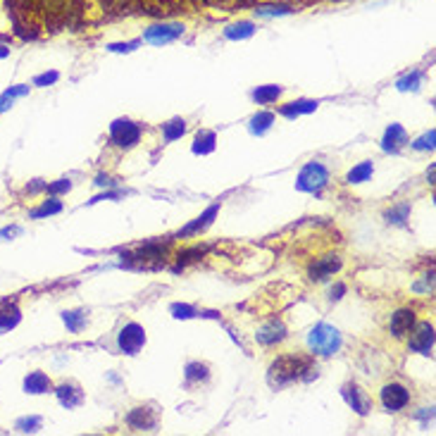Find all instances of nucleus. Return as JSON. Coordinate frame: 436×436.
<instances>
[{"mask_svg":"<svg viewBox=\"0 0 436 436\" xmlns=\"http://www.w3.org/2000/svg\"><path fill=\"white\" fill-rule=\"evenodd\" d=\"M303 372H318V367H313L308 360H300L295 355H284L269 370V382L272 384H287L293 379H300Z\"/></svg>","mask_w":436,"mask_h":436,"instance_id":"f257e3e1","label":"nucleus"},{"mask_svg":"<svg viewBox=\"0 0 436 436\" xmlns=\"http://www.w3.org/2000/svg\"><path fill=\"white\" fill-rule=\"evenodd\" d=\"M339 346H341V336L334 326L320 324L318 329H313V334H310V349L320 353V355H331L334 351H339Z\"/></svg>","mask_w":436,"mask_h":436,"instance_id":"f03ea898","label":"nucleus"},{"mask_svg":"<svg viewBox=\"0 0 436 436\" xmlns=\"http://www.w3.org/2000/svg\"><path fill=\"white\" fill-rule=\"evenodd\" d=\"M324 184H326V169L318 163L308 165L298 176V186L305 191H320Z\"/></svg>","mask_w":436,"mask_h":436,"instance_id":"7ed1b4c3","label":"nucleus"},{"mask_svg":"<svg viewBox=\"0 0 436 436\" xmlns=\"http://www.w3.org/2000/svg\"><path fill=\"white\" fill-rule=\"evenodd\" d=\"M408 401H410V393L401 384H388V386L382 388V403L386 410H401L408 406Z\"/></svg>","mask_w":436,"mask_h":436,"instance_id":"20e7f679","label":"nucleus"},{"mask_svg":"<svg viewBox=\"0 0 436 436\" xmlns=\"http://www.w3.org/2000/svg\"><path fill=\"white\" fill-rule=\"evenodd\" d=\"M432 346H434V329L432 324L422 322V324L415 326V331L410 334V349L422 353V355H429Z\"/></svg>","mask_w":436,"mask_h":436,"instance_id":"39448f33","label":"nucleus"},{"mask_svg":"<svg viewBox=\"0 0 436 436\" xmlns=\"http://www.w3.org/2000/svg\"><path fill=\"white\" fill-rule=\"evenodd\" d=\"M143 341H145V336L138 324H129L127 329L122 331V336H119V346H122V351H127V353H136L141 349Z\"/></svg>","mask_w":436,"mask_h":436,"instance_id":"423d86ee","label":"nucleus"},{"mask_svg":"<svg viewBox=\"0 0 436 436\" xmlns=\"http://www.w3.org/2000/svg\"><path fill=\"white\" fill-rule=\"evenodd\" d=\"M138 127H134L132 122H115L112 124V138L119 145H134L138 141Z\"/></svg>","mask_w":436,"mask_h":436,"instance_id":"0eeeda50","label":"nucleus"},{"mask_svg":"<svg viewBox=\"0 0 436 436\" xmlns=\"http://www.w3.org/2000/svg\"><path fill=\"white\" fill-rule=\"evenodd\" d=\"M413 324H415L413 310H401V313H396L391 318V331H393V336H398V339H401V336L410 334Z\"/></svg>","mask_w":436,"mask_h":436,"instance_id":"6e6552de","label":"nucleus"},{"mask_svg":"<svg viewBox=\"0 0 436 436\" xmlns=\"http://www.w3.org/2000/svg\"><path fill=\"white\" fill-rule=\"evenodd\" d=\"M181 29L179 24H165V27H153V29H148V41H153V43H167V41H172L176 39V36L181 34Z\"/></svg>","mask_w":436,"mask_h":436,"instance_id":"1a4fd4ad","label":"nucleus"},{"mask_svg":"<svg viewBox=\"0 0 436 436\" xmlns=\"http://www.w3.org/2000/svg\"><path fill=\"white\" fill-rule=\"evenodd\" d=\"M17 322H19V308L14 303H10V300H5L0 305V331L12 329V326H17Z\"/></svg>","mask_w":436,"mask_h":436,"instance_id":"9d476101","label":"nucleus"},{"mask_svg":"<svg viewBox=\"0 0 436 436\" xmlns=\"http://www.w3.org/2000/svg\"><path fill=\"white\" fill-rule=\"evenodd\" d=\"M346 398H349L351 406L355 408L357 413H362V415H365L367 410H370V406H372V398L367 396L362 388H357V386H349V388H346Z\"/></svg>","mask_w":436,"mask_h":436,"instance_id":"9b49d317","label":"nucleus"},{"mask_svg":"<svg viewBox=\"0 0 436 436\" xmlns=\"http://www.w3.org/2000/svg\"><path fill=\"white\" fill-rule=\"evenodd\" d=\"M24 388H27V393H45L53 388V384H50V379L43 375V372H31V375L24 379Z\"/></svg>","mask_w":436,"mask_h":436,"instance_id":"f8f14e48","label":"nucleus"},{"mask_svg":"<svg viewBox=\"0 0 436 436\" xmlns=\"http://www.w3.org/2000/svg\"><path fill=\"white\" fill-rule=\"evenodd\" d=\"M284 339V326L282 322H269L267 326H262L260 334H258V341L260 344H274V341Z\"/></svg>","mask_w":436,"mask_h":436,"instance_id":"ddd939ff","label":"nucleus"},{"mask_svg":"<svg viewBox=\"0 0 436 436\" xmlns=\"http://www.w3.org/2000/svg\"><path fill=\"white\" fill-rule=\"evenodd\" d=\"M141 3L148 8V12L163 14V12H176L181 0H141Z\"/></svg>","mask_w":436,"mask_h":436,"instance_id":"4468645a","label":"nucleus"},{"mask_svg":"<svg viewBox=\"0 0 436 436\" xmlns=\"http://www.w3.org/2000/svg\"><path fill=\"white\" fill-rule=\"evenodd\" d=\"M103 8L107 10V12H129V8H132V0H103Z\"/></svg>","mask_w":436,"mask_h":436,"instance_id":"2eb2a0df","label":"nucleus"},{"mask_svg":"<svg viewBox=\"0 0 436 436\" xmlns=\"http://www.w3.org/2000/svg\"><path fill=\"white\" fill-rule=\"evenodd\" d=\"M370 174H372V165H370V163H365V165H360L357 169H353V172L349 174V181H351V184L355 181V184H357V181H365Z\"/></svg>","mask_w":436,"mask_h":436,"instance_id":"dca6fc26","label":"nucleus"},{"mask_svg":"<svg viewBox=\"0 0 436 436\" xmlns=\"http://www.w3.org/2000/svg\"><path fill=\"white\" fill-rule=\"evenodd\" d=\"M282 93V88H277V86H272V88H262V91H256V101H260V103H267V101H274V98Z\"/></svg>","mask_w":436,"mask_h":436,"instance_id":"f3484780","label":"nucleus"},{"mask_svg":"<svg viewBox=\"0 0 436 436\" xmlns=\"http://www.w3.org/2000/svg\"><path fill=\"white\" fill-rule=\"evenodd\" d=\"M53 212H60V203H43L39 207V210H34V217H41V215H53Z\"/></svg>","mask_w":436,"mask_h":436,"instance_id":"a211bd4d","label":"nucleus"},{"mask_svg":"<svg viewBox=\"0 0 436 436\" xmlns=\"http://www.w3.org/2000/svg\"><path fill=\"white\" fill-rule=\"evenodd\" d=\"M55 79H58V74H45V76H39L36 84H45V81H55Z\"/></svg>","mask_w":436,"mask_h":436,"instance_id":"6ab92c4d","label":"nucleus"}]
</instances>
